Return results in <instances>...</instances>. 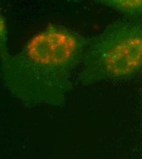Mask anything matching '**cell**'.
Wrapping results in <instances>:
<instances>
[{
	"instance_id": "cell-2",
	"label": "cell",
	"mask_w": 142,
	"mask_h": 159,
	"mask_svg": "<svg viewBox=\"0 0 142 159\" xmlns=\"http://www.w3.org/2000/svg\"><path fill=\"white\" fill-rule=\"evenodd\" d=\"M79 79L85 84L124 79L142 72V19L119 20L89 39Z\"/></svg>"
},
{
	"instance_id": "cell-1",
	"label": "cell",
	"mask_w": 142,
	"mask_h": 159,
	"mask_svg": "<svg viewBox=\"0 0 142 159\" xmlns=\"http://www.w3.org/2000/svg\"><path fill=\"white\" fill-rule=\"evenodd\" d=\"M89 39L62 26L50 25L15 54L1 57L7 88L27 103L59 105L72 89Z\"/></svg>"
},
{
	"instance_id": "cell-3",
	"label": "cell",
	"mask_w": 142,
	"mask_h": 159,
	"mask_svg": "<svg viewBox=\"0 0 142 159\" xmlns=\"http://www.w3.org/2000/svg\"><path fill=\"white\" fill-rule=\"evenodd\" d=\"M96 2L116 10L131 19H140L142 16V0H99Z\"/></svg>"
},
{
	"instance_id": "cell-4",
	"label": "cell",
	"mask_w": 142,
	"mask_h": 159,
	"mask_svg": "<svg viewBox=\"0 0 142 159\" xmlns=\"http://www.w3.org/2000/svg\"><path fill=\"white\" fill-rule=\"evenodd\" d=\"M7 26L6 19L3 15L1 14L0 18V51L1 57L5 55L7 52Z\"/></svg>"
}]
</instances>
